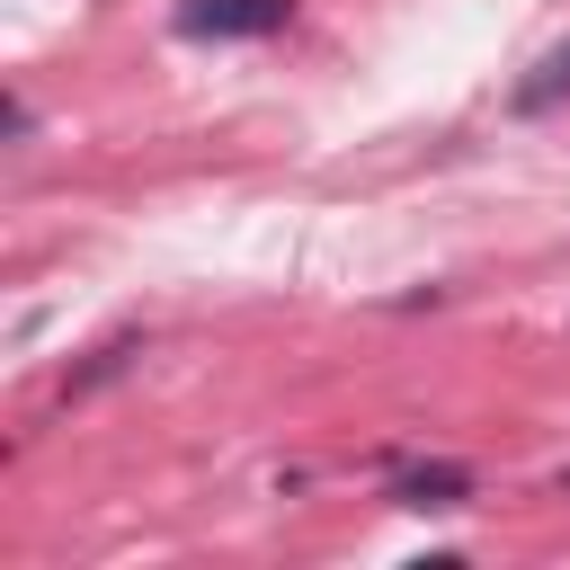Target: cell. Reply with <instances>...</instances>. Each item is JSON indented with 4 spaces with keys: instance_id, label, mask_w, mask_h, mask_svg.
<instances>
[{
    "instance_id": "cell-2",
    "label": "cell",
    "mask_w": 570,
    "mask_h": 570,
    "mask_svg": "<svg viewBox=\"0 0 570 570\" xmlns=\"http://www.w3.org/2000/svg\"><path fill=\"white\" fill-rule=\"evenodd\" d=\"M392 499H401V508H463V499H472V472H463V463H410V472L392 481Z\"/></svg>"
},
{
    "instance_id": "cell-1",
    "label": "cell",
    "mask_w": 570,
    "mask_h": 570,
    "mask_svg": "<svg viewBox=\"0 0 570 570\" xmlns=\"http://www.w3.org/2000/svg\"><path fill=\"white\" fill-rule=\"evenodd\" d=\"M285 18H294V0H178V36H196V45L276 36Z\"/></svg>"
},
{
    "instance_id": "cell-3",
    "label": "cell",
    "mask_w": 570,
    "mask_h": 570,
    "mask_svg": "<svg viewBox=\"0 0 570 570\" xmlns=\"http://www.w3.org/2000/svg\"><path fill=\"white\" fill-rule=\"evenodd\" d=\"M561 98H570V36H561L525 80H517V116H543V107H561Z\"/></svg>"
}]
</instances>
